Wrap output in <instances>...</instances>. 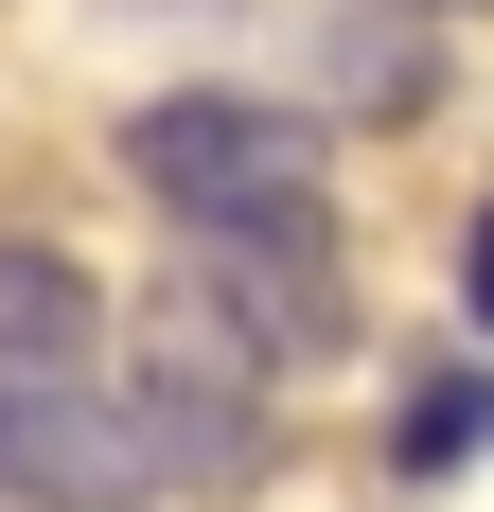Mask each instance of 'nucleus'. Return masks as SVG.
<instances>
[{
  "label": "nucleus",
  "instance_id": "obj_1",
  "mask_svg": "<svg viewBox=\"0 0 494 512\" xmlns=\"http://www.w3.org/2000/svg\"><path fill=\"white\" fill-rule=\"evenodd\" d=\"M0 495L36 512H142V495H195L177 477V424H159L142 371H0Z\"/></svg>",
  "mask_w": 494,
  "mask_h": 512
},
{
  "label": "nucleus",
  "instance_id": "obj_3",
  "mask_svg": "<svg viewBox=\"0 0 494 512\" xmlns=\"http://www.w3.org/2000/svg\"><path fill=\"white\" fill-rule=\"evenodd\" d=\"M106 354V283L53 230H0V371H89Z\"/></svg>",
  "mask_w": 494,
  "mask_h": 512
},
{
  "label": "nucleus",
  "instance_id": "obj_6",
  "mask_svg": "<svg viewBox=\"0 0 494 512\" xmlns=\"http://www.w3.org/2000/svg\"><path fill=\"white\" fill-rule=\"evenodd\" d=\"M389 18H477V0H389Z\"/></svg>",
  "mask_w": 494,
  "mask_h": 512
},
{
  "label": "nucleus",
  "instance_id": "obj_5",
  "mask_svg": "<svg viewBox=\"0 0 494 512\" xmlns=\"http://www.w3.org/2000/svg\"><path fill=\"white\" fill-rule=\"evenodd\" d=\"M459 301H477V318H494V212H477V248H459Z\"/></svg>",
  "mask_w": 494,
  "mask_h": 512
},
{
  "label": "nucleus",
  "instance_id": "obj_4",
  "mask_svg": "<svg viewBox=\"0 0 494 512\" xmlns=\"http://www.w3.org/2000/svg\"><path fill=\"white\" fill-rule=\"evenodd\" d=\"M477 442H494V371H424V389H406V424H389L406 477H459Z\"/></svg>",
  "mask_w": 494,
  "mask_h": 512
},
{
  "label": "nucleus",
  "instance_id": "obj_2",
  "mask_svg": "<svg viewBox=\"0 0 494 512\" xmlns=\"http://www.w3.org/2000/svg\"><path fill=\"white\" fill-rule=\"evenodd\" d=\"M124 177H142L177 230H318V124L300 106H247V89H177L124 124Z\"/></svg>",
  "mask_w": 494,
  "mask_h": 512
}]
</instances>
